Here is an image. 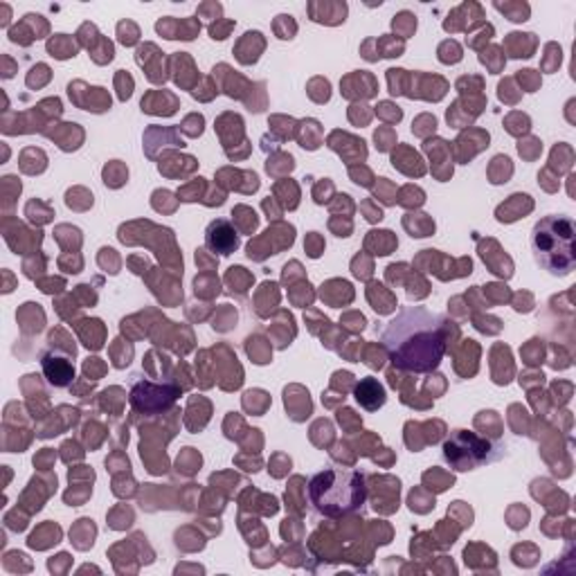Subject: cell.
Here are the masks:
<instances>
[{"mask_svg": "<svg viewBox=\"0 0 576 576\" xmlns=\"http://www.w3.org/2000/svg\"><path fill=\"white\" fill-rule=\"evenodd\" d=\"M176 396H179V392L171 389V387H165V385H154L149 381H133L131 385V406L140 410V413H147V415H156L165 408H169Z\"/></svg>", "mask_w": 576, "mask_h": 576, "instance_id": "5", "label": "cell"}, {"mask_svg": "<svg viewBox=\"0 0 576 576\" xmlns=\"http://www.w3.org/2000/svg\"><path fill=\"white\" fill-rule=\"evenodd\" d=\"M205 246L214 255L228 257V255L239 250L241 241H239V235H237L235 226L230 224L228 218H216V221H212V224L205 230Z\"/></svg>", "mask_w": 576, "mask_h": 576, "instance_id": "6", "label": "cell"}, {"mask_svg": "<svg viewBox=\"0 0 576 576\" xmlns=\"http://www.w3.org/2000/svg\"><path fill=\"white\" fill-rule=\"evenodd\" d=\"M41 370L46 381L55 387H68L75 381V368L72 361L59 351H46L41 357Z\"/></svg>", "mask_w": 576, "mask_h": 576, "instance_id": "7", "label": "cell"}, {"mask_svg": "<svg viewBox=\"0 0 576 576\" xmlns=\"http://www.w3.org/2000/svg\"><path fill=\"white\" fill-rule=\"evenodd\" d=\"M531 255L543 271L565 278L576 269V226L569 216H543L529 237Z\"/></svg>", "mask_w": 576, "mask_h": 576, "instance_id": "3", "label": "cell"}, {"mask_svg": "<svg viewBox=\"0 0 576 576\" xmlns=\"http://www.w3.org/2000/svg\"><path fill=\"white\" fill-rule=\"evenodd\" d=\"M447 318L423 306H406L381 331L394 368L430 374L447 357Z\"/></svg>", "mask_w": 576, "mask_h": 576, "instance_id": "1", "label": "cell"}, {"mask_svg": "<svg viewBox=\"0 0 576 576\" xmlns=\"http://www.w3.org/2000/svg\"><path fill=\"white\" fill-rule=\"evenodd\" d=\"M444 462L453 471H475L484 464H494L507 455V447L500 441L484 439L471 430H453L441 449Z\"/></svg>", "mask_w": 576, "mask_h": 576, "instance_id": "4", "label": "cell"}, {"mask_svg": "<svg viewBox=\"0 0 576 576\" xmlns=\"http://www.w3.org/2000/svg\"><path fill=\"white\" fill-rule=\"evenodd\" d=\"M306 496L318 516L342 518L363 509L368 502V482L357 468L329 466L308 479Z\"/></svg>", "mask_w": 576, "mask_h": 576, "instance_id": "2", "label": "cell"}, {"mask_svg": "<svg viewBox=\"0 0 576 576\" xmlns=\"http://www.w3.org/2000/svg\"><path fill=\"white\" fill-rule=\"evenodd\" d=\"M353 396H357V402L361 408H365L368 413H376L379 408L385 406L387 402V394H385V387L368 376V379H361V383L357 385V389H353Z\"/></svg>", "mask_w": 576, "mask_h": 576, "instance_id": "8", "label": "cell"}]
</instances>
